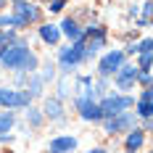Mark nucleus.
<instances>
[{
	"mask_svg": "<svg viewBox=\"0 0 153 153\" xmlns=\"http://www.w3.org/2000/svg\"><path fill=\"white\" fill-rule=\"evenodd\" d=\"M0 66H3V69H8V71H24V74H34V71L40 69V58H37L29 48L19 40L16 45H11L5 53H3V56H0Z\"/></svg>",
	"mask_w": 153,
	"mask_h": 153,
	"instance_id": "f257e3e1",
	"label": "nucleus"
},
{
	"mask_svg": "<svg viewBox=\"0 0 153 153\" xmlns=\"http://www.w3.org/2000/svg\"><path fill=\"white\" fill-rule=\"evenodd\" d=\"M13 29H27L29 24H37L42 11L34 5V3H27V0H13Z\"/></svg>",
	"mask_w": 153,
	"mask_h": 153,
	"instance_id": "f03ea898",
	"label": "nucleus"
},
{
	"mask_svg": "<svg viewBox=\"0 0 153 153\" xmlns=\"http://www.w3.org/2000/svg\"><path fill=\"white\" fill-rule=\"evenodd\" d=\"M103 122V129H106V135H119V132H129V129H135L137 127V116H135V111H124V114H116V116H106V119H100Z\"/></svg>",
	"mask_w": 153,
	"mask_h": 153,
	"instance_id": "7ed1b4c3",
	"label": "nucleus"
},
{
	"mask_svg": "<svg viewBox=\"0 0 153 153\" xmlns=\"http://www.w3.org/2000/svg\"><path fill=\"white\" fill-rule=\"evenodd\" d=\"M98 106H100V114L106 119V116H116V114L129 111V108L135 106V98L132 95H106V98L98 100Z\"/></svg>",
	"mask_w": 153,
	"mask_h": 153,
	"instance_id": "20e7f679",
	"label": "nucleus"
},
{
	"mask_svg": "<svg viewBox=\"0 0 153 153\" xmlns=\"http://www.w3.org/2000/svg\"><path fill=\"white\" fill-rule=\"evenodd\" d=\"M82 61H85V40L71 42L69 48H61L58 50V63H61L63 74H71V69H74L76 63H82Z\"/></svg>",
	"mask_w": 153,
	"mask_h": 153,
	"instance_id": "39448f33",
	"label": "nucleus"
},
{
	"mask_svg": "<svg viewBox=\"0 0 153 153\" xmlns=\"http://www.w3.org/2000/svg\"><path fill=\"white\" fill-rule=\"evenodd\" d=\"M0 106L3 108H27L32 106V98L24 90H8V87H0Z\"/></svg>",
	"mask_w": 153,
	"mask_h": 153,
	"instance_id": "423d86ee",
	"label": "nucleus"
},
{
	"mask_svg": "<svg viewBox=\"0 0 153 153\" xmlns=\"http://www.w3.org/2000/svg\"><path fill=\"white\" fill-rule=\"evenodd\" d=\"M137 74H140L137 66H132V63H122L119 71L114 74V85H116L119 90H132V87L137 85Z\"/></svg>",
	"mask_w": 153,
	"mask_h": 153,
	"instance_id": "0eeeda50",
	"label": "nucleus"
},
{
	"mask_svg": "<svg viewBox=\"0 0 153 153\" xmlns=\"http://www.w3.org/2000/svg\"><path fill=\"white\" fill-rule=\"evenodd\" d=\"M122 63H124V50H111V53H106V56L100 58V63H98V74L100 76H114L116 71H119Z\"/></svg>",
	"mask_w": 153,
	"mask_h": 153,
	"instance_id": "6e6552de",
	"label": "nucleus"
},
{
	"mask_svg": "<svg viewBox=\"0 0 153 153\" xmlns=\"http://www.w3.org/2000/svg\"><path fill=\"white\" fill-rule=\"evenodd\" d=\"M76 111H79V116L85 122H100L103 119L98 100H92V98H76Z\"/></svg>",
	"mask_w": 153,
	"mask_h": 153,
	"instance_id": "1a4fd4ad",
	"label": "nucleus"
},
{
	"mask_svg": "<svg viewBox=\"0 0 153 153\" xmlns=\"http://www.w3.org/2000/svg\"><path fill=\"white\" fill-rule=\"evenodd\" d=\"M42 116H48L50 122H61V119H63V103H61V98H45Z\"/></svg>",
	"mask_w": 153,
	"mask_h": 153,
	"instance_id": "9d476101",
	"label": "nucleus"
},
{
	"mask_svg": "<svg viewBox=\"0 0 153 153\" xmlns=\"http://www.w3.org/2000/svg\"><path fill=\"white\" fill-rule=\"evenodd\" d=\"M50 151H56V153H71V151H76V137H71V135L53 137L50 140Z\"/></svg>",
	"mask_w": 153,
	"mask_h": 153,
	"instance_id": "9b49d317",
	"label": "nucleus"
},
{
	"mask_svg": "<svg viewBox=\"0 0 153 153\" xmlns=\"http://www.w3.org/2000/svg\"><path fill=\"white\" fill-rule=\"evenodd\" d=\"M143 143H145V132L135 127V129L127 132V137H124V148H127V153H135V151L143 148Z\"/></svg>",
	"mask_w": 153,
	"mask_h": 153,
	"instance_id": "f8f14e48",
	"label": "nucleus"
},
{
	"mask_svg": "<svg viewBox=\"0 0 153 153\" xmlns=\"http://www.w3.org/2000/svg\"><path fill=\"white\" fill-rule=\"evenodd\" d=\"M58 32H63V34L71 40V42H79V40H85V29L76 24L74 19H66V21L61 24V29H58Z\"/></svg>",
	"mask_w": 153,
	"mask_h": 153,
	"instance_id": "ddd939ff",
	"label": "nucleus"
},
{
	"mask_svg": "<svg viewBox=\"0 0 153 153\" xmlns=\"http://www.w3.org/2000/svg\"><path fill=\"white\" fill-rule=\"evenodd\" d=\"M106 48V34H98V37H90L85 42V61H90L92 56H98L100 50Z\"/></svg>",
	"mask_w": 153,
	"mask_h": 153,
	"instance_id": "4468645a",
	"label": "nucleus"
},
{
	"mask_svg": "<svg viewBox=\"0 0 153 153\" xmlns=\"http://www.w3.org/2000/svg\"><path fill=\"white\" fill-rule=\"evenodd\" d=\"M40 37H42V42H45V45H58L61 32H58L56 24H42V27H40Z\"/></svg>",
	"mask_w": 153,
	"mask_h": 153,
	"instance_id": "2eb2a0df",
	"label": "nucleus"
},
{
	"mask_svg": "<svg viewBox=\"0 0 153 153\" xmlns=\"http://www.w3.org/2000/svg\"><path fill=\"white\" fill-rule=\"evenodd\" d=\"M42 87H45V82L40 79V74L34 71V74H29V79H27V95L29 98H37V95H42Z\"/></svg>",
	"mask_w": 153,
	"mask_h": 153,
	"instance_id": "dca6fc26",
	"label": "nucleus"
},
{
	"mask_svg": "<svg viewBox=\"0 0 153 153\" xmlns=\"http://www.w3.org/2000/svg\"><path fill=\"white\" fill-rule=\"evenodd\" d=\"M16 42H19L16 32H13V29H3V32H0V56H3L11 45H16Z\"/></svg>",
	"mask_w": 153,
	"mask_h": 153,
	"instance_id": "f3484780",
	"label": "nucleus"
},
{
	"mask_svg": "<svg viewBox=\"0 0 153 153\" xmlns=\"http://www.w3.org/2000/svg\"><path fill=\"white\" fill-rule=\"evenodd\" d=\"M13 124H16L13 111H3V114H0V135H5V132H8Z\"/></svg>",
	"mask_w": 153,
	"mask_h": 153,
	"instance_id": "a211bd4d",
	"label": "nucleus"
},
{
	"mask_svg": "<svg viewBox=\"0 0 153 153\" xmlns=\"http://www.w3.org/2000/svg\"><path fill=\"white\" fill-rule=\"evenodd\" d=\"M42 119H45V116H42V114H40L37 108L27 106V122H29L32 127H42Z\"/></svg>",
	"mask_w": 153,
	"mask_h": 153,
	"instance_id": "6ab92c4d",
	"label": "nucleus"
},
{
	"mask_svg": "<svg viewBox=\"0 0 153 153\" xmlns=\"http://www.w3.org/2000/svg\"><path fill=\"white\" fill-rule=\"evenodd\" d=\"M151 48H153V42H151V37H145L143 42H137V45H129L127 48V53H151Z\"/></svg>",
	"mask_w": 153,
	"mask_h": 153,
	"instance_id": "aec40b11",
	"label": "nucleus"
},
{
	"mask_svg": "<svg viewBox=\"0 0 153 153\" xmlns=\"http://www.w3.org/2000/svg\"><path fill=\"white\" fill-rule=\"evenodd\" d=\"M42 69H45V71L40 74V79H42V82H53V76H56V71H53V69H56V66H53V63H45Z\"/></svg>",
	"mask_w": 153,
	"mask_h": 153,
	"instance_id": "412c9836",
	"label": "nucleus"
},
{
	"mask_svg": "<svg viewBox=\"0 0 153 153\" xmlns=\"http://www.w3.org/2000/svg\"><path fill=\"white\" fill-rule=\"evenodd\" d=\"M69 74H63V79H61V85H58V95H56V98H66V95H69Z\"/></svg>",
	"mask_w": 153,
	"mask_h": 153,
	"instance_id": "4be33fe9",
	"label": "nucleus"
},
{
	"mask_svg": "<svg viewBox=\"0 0 153 153\" xmlns=\"http://www.w3.org/2000/svg\"><path fill=\"white\" fill-rule=\"evenodd\" d=\"M137 69H140V71H151V53H140Z\"/></svg>",
	"mask_w": 153,
	"mask_h": 153,
	"instance_id": "5701e85b",
	"label": "nucleus"
},
{
	"mask_svg": "<svg viewBox=\"0 0 153 153\" xmlns=\"http://www.w3.org/2000/svg\"><path fill=\"white\" fill-rule=\"evenodd\" d=\"M137 82L143 85V90L151 87V71H140V74H137Z\"/></svg>",
	"mask_w": 153,
	"mask_h": 153,
	"instance_id": "b1692460",
	"label": "nucleus"
},
{
	"mask_svg": "<svg viewBox=\"0 0 153 153\" xmlns=\"http://www.w3.org/2000/svg\"><path fill=\"white\" fill-rule=\"evenodd\" d=\"M69 0H50V13H58V11H63V5H66Z\"/></svg>",
	"mask_w": 153,
	"mask_h": 153,
	"instance_id": "393cba45",
	"label": "nucleus"
},
{
	"mask_svg": "<svg viewBox=\"0 0 153 153\" xmlns=\"http://www.w3.org/2000/svg\"><path fill=\"white\" fill-rule=\"evenodd\" d=\"M151 11H153V3L148 0V3H143V19H148L151 21Z\"/></svg>",
	"mask_w": 153,
	"mask_h": 153,
	"instance_id": "a878e982",
	"label": "nucleus"
},
{
	"mask_svg": "<svg viewBox=\"0 0 153 153\" xmlns=\"http://www.w3.org/2000/svg\"><path fill=\"white\" fill-rule=\"evenodd\" d=\"M0 143H11V135H0Z\"/></svg>",
	"mask_w": 153,
	"mask_h": 153,
	"instance_id": "bb28decb",
	"label": "nucleus"
},
{
	"mask_svg": "<svg viewBox=\"0 0 153 153\" xmlns=\"http://www.w3.org/2000/svg\"><path fill=\"white\" fill-rule=\"evenodd\" d=\"M87 153H106L103 148H92V151H87Z\"/></svg>",
	"mask_w": 153,
	"mask_h": 153,
	"instance_id": "cd10ccee",
	"label": "nucleus"
},
{
	"mask_svg": "<svg viewBox=\"0 0 153 153\" xmlns=\"http://www.w3.org/2000/svg\"><path fill=\"white\" fill-rule=\"evenodd\" d=\"M3 8H5V0H0V11H3Z\"/></svg>",
	"mask_w": 153,
	"mask_h": 153,
	"instance_id": "c85d7f7f",
	"label": "nucleus"
},
{
	"mask_svg": "<svg viewBox=\"0 0 153 153\" xmlns=\"http://www.w3.org/2000/svg\"><path fill=\"white\" fill-rule=\"evenodd\" d=\"M48 153H56V151H48Z\"/></svg>",
	"mask_w": 153,
	"mask_h": 153,
	"instance_id": "c756f323",
	"label": "nucleus"
}]
</instances>
